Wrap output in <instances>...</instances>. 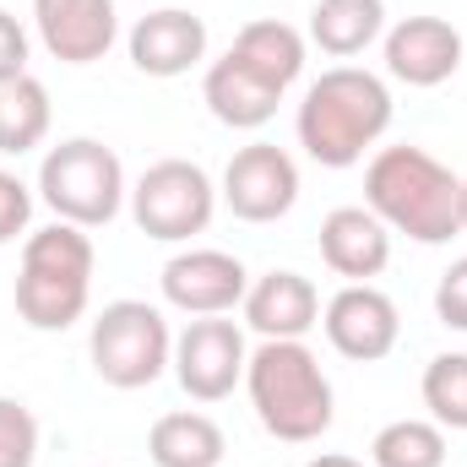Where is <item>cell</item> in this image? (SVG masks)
Here are the masks:
<instances>
[{
  "label": "cell",
  "instance_id": "cell-1",
  "mask_svg": "<svg viewBox=\"0 0 467 467\" xmlns=\"http://www.w3.org/2000/svg\"><path fill=\"white\" fill-rule=\"evenodd\" d=\"M364 207L413 244H451L462 234V174L424 147H380L364 169Z\"/></svg>",
  "mask_w": 467,
  "mask_h": 467
},
{
  "label": "cell",
  "instance_id": "cell-2",
  "mask_svg": "<svg viewBox=\"0 0 467 467\" xmlns=\"http://www.w3.org/2000/svg\"><path fill=\"white\" fill-rule=\"evenodd\" d=\"M391 130V88L364 71V66H332L321 71L294 115L299 147L321 163V169H353L364 163V152Z\"/></svg>",
  "mask_w": 467,
  "mask_h": 467
},
{
  "label": "cell",
  "instance_id": "cell-3",
  "mask_svg": "<svg viewBox=\"0 0 467 467\" xmlns=\"http://www.w3.org/2000/svg\"><path fill=\"white\" fill-rule=\"evenodd\" d=\"M244 391L261 419V430L283 446H310L332 430L337 397L321 369V358L305 343H261L244 364Z\"/></svg>",
  "mask_w": 467,
  "mask_h": 467
},
{
  "label": "cell",
  "instance_id": "cell-4",
  "mask_svg": "<svg viewBox=\"0 0 467 467\" xmlns=\"http://www.w3.org/2000/svg\"><path fill=\"white\" fill-rule=\"evenodd\" d=\"M93 239L77 223H49V229H33L22 239V261H16V316L33 327V332H66L88 316L93 305Z\"/></svg>",
  "mask_w": 467,
  "mask_h": 467
},
{
  "label": "cell",
  "instance_id": "cell-5",
  "mask_svg": "<svg viewBox=\"0 0 467 467\" xmlns=\"http://www.w3.org/2000/svg\"><path fill=\"white\" fill-rule=\"evenodd\" d=\"M33 191L60 223H77V229H109L119 218V207L130 202L125 163L99 136H71V141L49 147L44 163H38Z\"/></svg>",
  "mask_w": 467,
  "mask_h": 467
},
{
  "label": "cell",
  "instance_id": "cell-6",
  "mask_svg": "<svg viewBox=\"0 0 467 467\" xmlns=\"http://www.w3.org/2000/svg\"><path fill=\"white\" fill-rule=\"evenodd\" d=\"M88 358H93V375L115 391H141V386L163 380V369L174 358L169 316L147 299L104 305L93 316V332H88Z\"/></svg>",
  "mask_w": 467,
  "mask_h": 467
},
{
  "label": "cell",
  "instance_id": "cell-7",
  "mask_svg": "<svg viewBox=\"0 0 467 467\" xmlns=\"http://www.w3.org/2000/svg\"><path fill=\"white\" fill-rule=\"evenodd\" d=\"M213 213H218V185L191 158H158L130 185V218L158 244H191L196 234H207Z\"/></svg>",
  "mask_w": 467,
  "mask_h": 467
},
{
  "label": "cell",
  "instance_id": "cell-8",
  "mask_svg": "<svg viewBox=\"0 0 467 467\" xmlns=\"http://www.w3.org/2000/svg\"><path fill=\"white\" fill-rule=\"evenodd\" d=\"M244 364H250V343L244 327L229 316H196L180 337H174V380L191 402H223L234 386H244Z\"/></svg>",
  "mask_w": 467,
  "mask_h": 467
},
{
  "label": "cell",
  "instance_id": "cell-9",
  "mask_svg": "<svg viewBox=\"0 0 467 467\" xmlns=\"http://www.w3.org/2000/svg\"><path fill=\"white\" fill-rule=\"evenodd\" d=\"M218 202L239 223H277L299 202V163L277 141H250V147H239L229 158Z\"/></svg>",
  "mask_w": 467,
  "mask_h": 467
},
{
  "label": "cell",
  "instance_id": "cell-10",
  "mask_svg": "<svg viewBox=\"0 0 467 467\" xmlns=\"http://www.w3.org/2000/svg\"><path fill=\"white\" fill-rule=\"evenodd\" d=\"M158 288H163V305L180 310V316H229L244 305V288H250V272L244 261L229 250H213V244H191L180 255L163 261L158 272Z\"/></svg>",
  "mask_w": 467,
  "mask_h": 467
},
{
  "label": "cell",
  "instance_id": "cell-11",
  "mask_svg": "<svg viewBox=\"0 0 467 467\" xmlns=\"http://www.w3.org/2000/svg\"><path fill=\"white\" fill-rule=\"evenodd\" d=\"M321 332L353 364H380L402 337V316L391 294H380L375 283H343L321 310Z\"/></svg>",
  "mask_w": 467,
  "mask_h": 467
},
{
  "label": "cell",
  "instance_id": "cell-12",
  "mask_svg": "<svg viewBox=\"0 0 467 467\" xmlns=\"http://www.w3.org/2000/svg\"><path fill=\"white\" fill-rule=\"evenodd\" d=\"M125 49L141 77L174 82L207 60V22L185 5H158V11L136 16V27L125 33Z\"/></svg>",
  "mask_w": 467,
  "mask_h": 467
},
{
  "label": "cell",
  "instance_id": "cell-13",
  "mask_svg": "<svg viewBox=\"0 0 467 467\" xmlns=\"http://www.w3.org/2000/svg\"><path fill=\"white\" fill-rule=\"evenodd\" d=\"M380 55L386 77L408 88H441L462 71V33L446 16H402L397 27H386Z\"/></svg>",
  "mask_w": 467,
  "mask_h": 467
},
{
  "label": "cell",
  "instance_id": "cell-14",
  "mask_svg": "<svg viewBox=\"0 0 467 467\" xmlns=\"http://www.w3.org/2000/svg\"><path fill=\"white\" fill-rule=\"evenodd\" d=\"M33 27L60 66H93L115 49L119 5L115 0H33Z\"/></svg>",
  "mask_w": 467,
  "mask_h": 467
},
{
  "label": "cell",
  "instance_id": "cell-15",
  "mask_svg": "<svg viewBox=\"0 0 467 467\" xmlns=\"http://www.w3.org/2000/svg\"><path fill=\"white\" fill-rule=\"evenodd\" d=\"M244 327L261 337V343H305L310 327H321V294L305 272H288V266H272L261 277H250L244 288Z\"/></svg>",
  "mask_w": 467,
  "mask_h": 467
},
{
  "label": "cell",
  "instance_id": "cell-16",
  "mask_svg": "<svg viewBox=\"0 0 467 467\" xmlns=\"http://www.w3.org/2000/svg\"><path fill=\"white\" fill-rule=\"evenodd\" d=\"M321 261L348 283H369L391 266V229L369 207H332L321 218Z\"/></svg>",
  "mask_w": 467,
  "mask_h": 467
},
{
  "label": "cell",
  "instance_id": "cell-17",
  "mask_svg": "<svg viewBox=\"0 0 467 467\" xmlns=\"http://www.w3.org/2000/svg\"><path fill=\"white\" fill-rule=\"evenodd\" d=\"M229 60L234 66H244L250 77H261L266 88L288 93V88L305 77L310 38H305L299 27H288V22H277V16H261V22H244V27L234 33Z\"/></svg>",
  "mask_w": 467,
  "mask_h": 467
},
{
  "label": "cell",
  "instance_id": "cell-18",
  "mask_svg": "<svg viewBox=\"0 0 467 467\" xmlns=\"http://www.w3.org/2000/svg\"><path fill=\"white\" fill-rule=\"evenodd\" d=\"M202 104L213 109L218 125H229V130H261L266 119L277 115L283 93L266 88L261 77H250L244 66H234L229 55H223V60H213L207 77H202Z\"/></svg>",
  "mask_w": 467,
  "mask_h": 467
},
{
  "label": "cell",
  "instance_id": "cell-19",
  "mask_svg": "<svg viewBox=\"0 0 467 467\" xmlns=\"http://www.w3.org/2000/svg\"><path fill=\"white\" fill-rule=\"evenodd\" d=\"M386 38V0H316L310 5V44L332 60H353Z\"/></svg>",
  "mask_w": 467,
  "mask_h": 467
},
{
  "label": "cell",
  "instance_id": "cell-20",
  "mask_svg": "<svg viewBox=\"0 0 467 467\" xmlns=\"http://www.w3.org/2000/svg\"><path fill=\"white\" fill-rule=\"evenodd\" d=\"M229 451L223 430L213 413H196V408H180V413H163L152 430H147V457L152 467H218Z\"/></svg>",
  "mask_w": 467,
  "mask_h": 467
},
{
  "label": "cell",
  "instance_id": "cell-21",
  "mask_svg": "<svg viewBox=\"0 0 467 467\" xmlns=\"http://www.w3.org/2000/svg\"><path fill=\"white\" fill-rule=\"evenodd\" d=\"M49 119H55V109H49V88H44L33 71L0 82V152H5V158H22V152L44 147Z\"/></svg>",
  "mask_w": 467,
  "mask_h": 467
},
{
  "label": "cell",
  "instance_id": "cell-22",
  "mask_svg": "<svg viewBox=\"0 0 467 467\" xmlns=\"http://www.w3.org/2000/svg\"><path fill=\"white\" fill-rule=\"evenodd\" d=\"M369 467H446V430L435 419H391L369 441Z\"/></svg>",
  "mask_w": 467,
  "mask_h": 467
},
{
  "label": "cell",
  "instance_id": "cell-23",
  "mask_svg": "<svg viewBox=\"0 0 467 467\" xmlns=\"http://www.w3.org/2000/svg\"><path fill=\"white\" fill-rule=\"evenodd\" d=\"M419 391H424V408L441 430L467 435V353H435L424 364Z\"/></svg>",
  "mask_w": 467,
  "mask_h": 467
},
{
  "label": "cell",
  "instance_id": "cell-24",
  "mask_svg": "<svg viewBox=\"0 0 467 467\" xmlns=\"http://www.w3.org/2000/svg\"><path fill=\"white\" fill-rule=\"evenodd\" d=\"M0 467H38V419L22 397H0Z\"/></svg>",
  "mask_w": 467,
  "mask_h": 467
},
{
  "label": "cell",
  "instance_id": "cell-25",
  "mask_svg": "<svg viewBox=\"0 0 467 467\" xmlns=\"http://www.w3.org/2000/svg\"><path fill=\"white\" fill-rule=\"evenodd\" d=\"M33 202H38V191H33L22 174L0 169V244H11L16 234H27V223H33Z\"/></svg>",
  "mask_w": 467,
  "mask_h": 467
},
{
  "label": "cell",
  "instance_id": "cell-26",
  "mask_svg": "<svg viewBox=\"0 0 467 467\" xmlns=\"http://www.w3.org/2000/svg\"><path fill=\"white\" fill-rule=\"evenodd\" d=\"M435 321L446 332H467V255L451 261L435 283Z\"/></svg>",
  "mask_w": 467,
  "mask_h": 467
},
{
  "label": "cell",
  "instance_id": "cell-27",
  "mask_svg": "<svg viewBox=\"0 0 467 467\" xmlns=\"http://www.w3.org/2000/svg\"><path fill=\"white\" fill-rule=\"evenodd\" d=\"M22 71H27V27L0 5V82H11Z\"/></svg>",
  "mask_w": 467,
  "mask_h": 467
},
{
  "label": "cell",
  "instance_id": "cell-28",
  "mask_svg": "<svg viewBox=\"0 0 467 467\" xmlns=\"http://www.w3.org/2000/svg\"><path fill=\"white\" fill-rule=\"evenodd\" d=\"M305 467H364L358 457H348V451H321V457H310Z\"/></svg>",
  "mask_w": 467,
  "mask_h": 467
},
{
  "label": "cell",
  "instance_id": "cell-29",
  "mask_svg": "<svg viewBox=\"0 0 467 467\" xmlns=\"http://www.w3.org/2000/svg\"><path fill=\"white\" fill-rule=\"evenodd\" d=\"M462 234H467V174H462Z\"/></svg>",
  "mask_w": 467,
  "mask_h": 467
}]
</instances>
